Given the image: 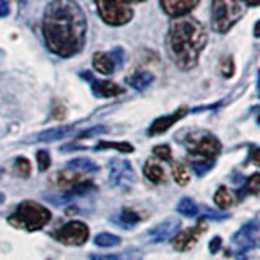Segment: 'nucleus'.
<instances>
[{"label": "nucleus", "instance_id": "f257e3e1", "mask_svg": "<svg viewBox=\"0 0 260 260\" xmlns=\"http://www.w3.org/2000/svg\"><path fill=\"white\" fill-rule=\"evenodd\" d=\"M43 38L52 54L77 55L85 46L86 16L75 0H51L43 13Z\"/></svg>", "mask_w": 260, "mask_h": 260}, {"label": "nucleus", "instance_id": "f03ea898", "mask_svg": "<svg viewBox=\"0 0 260 260\" xmlns=\"http://www.w3.org/2000/svg\"><path fill=\"white\" fill-rule=\"evenodd\" d=\"M207 41V29L199 20L189 15L179 16L169 24L166 36L168 54L181 70H192L199 63Z\"/></svg>", "mask_w": 260, "mask_h": 260}, {"label": "nucleus", "instance_id": "7ed1b4c3", "mask_svg": "<svg viewBox=\"0 0 260 260\" xmlns=\"http://www.w3.org/2000/svg\"><path fill=\"white\" fill-rule=\"evenodd\" d=\"M49 221H51V211L41 203L31 200L21 202L13 213L8 216V223L13 228L29 233L43 230Z\"/></svg>", "mask_w": 260, "mask_h": 260}, {"label": "nucleus", "instance_id": "20e7f679", "mask_svg": "<svg viewBox=\"0 0 260 260\" xmlns=\"http://www.w3.org/2000/svg\"><path fill=\"white\" fill-rule=\"evenodd\" d=\"M246 8L242 0H211V28L228 32L242 18Z\"/></svg>", "mask_w": 260, "mask_h": 260}, {"label": "nucleus", "instance_id": "39448f33", "mask_svg": "<svg viewBox=\"0 0 260 260\" xmlns=\"http://www.w3.org/2000/svg\"><path fill=\"white\" fill-rule=\"evenodd\" d=\"M101 20L109 26H124L134 16L132 0H93Z\"/></svg>", "mask_w": 260, "mask_h": 260}, {"label": "nucleus", "instance_id": "423d86ee", "mask_svg": "<svg viewBox=\"0 0 260 260\" xmlns=\"http://www.w3.org/2000/svg\"><path fill=\"white\" fill-rule=\"evenodd\" d=\"M185 146L195 159H213L221 153V142L208 132L190 134L185 138Z\"/></svg>", "mask_w": 260, "mask_h": 260}, {"label": "nucleus", "instance_id": "0eeeda50", "mask_svg": "<svg viewBox=\"0 0 260 260\" xmlns=\"http://www.w3.org/2000/svg\"><path fill=\"white\" fill-rule=\"evenodd\" d=\"M233 244L242 254H247V250L254 247H260V215L247 221L233 236Z\"/></svg>", "mask_w": 260, "mask_h": 260}, {"label": "nucleus", "instance_id": "6e6552de", "mask_svg": "<svg viewBox=\"0 0 260 260\" xmlns=\"http://www.w3.org/2000/svg\"><path fill=\"white\" fill-rule=\"evenodd\" d=\"M52 238L65 246H83L89 238V230L81 221H70L63 224L60 230H57L52 234Z\"/></svg>", "mask_w": 260, "mask_h": 260}, {"label": "nucleus", "instance_id": "1a4fd4ad", "mask_svg": "<svg viewBox=\"0 0 260 260\" xmlns=\"http://www.w3.org/2000/svg\"><path fill=\"white\" fill-rule=\"evenodd\" d=\"M135 182V174L132 165L128 161L114 158L109 162V184L112 187H119V189L128 190L132 184Z\"/></svg>", "mask_w": 260, "mask_h": 260}, {"label": "nucleus", "instance_id": "9d476101", "mask_svg": "<svg viewBox=\"0 0 260 260\" xmlns=\"http://www.w3.org/2000/svg\"><path fill=\"white\" fill-rule=\"evenodd\" d=\"M207 230V224L203 219H199L197 226L193 228H187V230L179 231L174 238H173V247L179 252H185V250H190L195 242L200 239V236L205 233Z\"/></svg>", "mask_w": 260, "mask_h": 260}, {"label": "nucleus", "instance_id": "9b49d317", "mask_svg": "<svg viewBox=\"0 0 260 260\" xmlns=\"http://www.w3.org/2000/svg\"><path fill=\"white\" fill-rule=\"evenodd\" d=\"M80 77L88 80V83L91 85L94 96H98V98H114V96L124 94V91H125L124 88L119 86L117 83H114V81L94 78L91 72H81Z\"/></svg>", "mask_w": 260, "mask_h": 260}, {"label": "nucleus", "instance_id": "f8f14e48", "mask_svg": "<svg viewBox=\"0 0 260 260\" xmlns=\"http://www.w3.org/2000/svg\"><path fill=\"white\" fill-rule=\"evenodd\" d=\"M187 112H189V109L187 108H179L177 111H174L173 114H168V116H161L158 117L156 120H153V124L150 125L148 128V135L150 137H154V135H161L168 132V130L173 127L176 122H179L182 117L187 116Z\"/></svg>", "mask_w": 260, "mask_h": 260}, {"label": "nucleus", "instance_id": "ddd939ff", "mask_svg": "<svg viewBox=\"0 0 260 260\" xmlns=\"http://www.w3.org/2000/svg\"><path fill=\"white\" fill-rule=\"evenodd\" d=\"M179 230H181V221H179L177 218H169V219H165L162 223H159L158 226H154L148 233V236L153 242H162V241L173 239L179 233Z\"/></svg>", "mask_w": 260, "mask_h": 260}, {"label": "nucleus", "instance_id": "4468645a", "mask_svg": "<svg viewBox=\"0 0 260 260\" xmlns=\"http://www.w3.org/2000/svg\"><path fill=\"white\" fill-rule=\"evenodd\" d=\"M200 0H159L161 8L166 15L179 18V16L189 15L195 7L199 5Z\"/></svg>", "mask_w": 260, "mask_h": 260}, {"label": "nucleus", "instance_id": "2eb2a0df", "mask_svg": "<svg viewBox=\"0 0 260 260\" xmlns=\"http://www.w3.org/2000/svg\"><path fill=\"white\" fill-rule=\"evenodd\" d=\"M93 67L96 72L103 73V75H111L116 70V62L112 60L109 52H96L93 57Z\"/></svg>", "mask_w": 260, "mask_h": 260}, {"label": "nucleus", "instance_id": "dca6fc26", "mask_svg": "<svg viewBox=\"0 0 260 260\" xmlns=\"http://www.w3.org/2000/svg\"><path fill=\"white\" fill-rule=\"evenodd\" d=\"M143 174L153 184H162V182H165V179H166L165 169H162V166L159 165L158 161H154V159H148V161L145 162Z\"/></svg>", "mask_w": 260, "mask_h": 260}, {"label": "nucleus", "instance_id": "f3484780", "mask_svg": "<svg viewBox=\"0 0 260 260\" xmlns=\"http://www.w3.org/2000/svg\"><path fill=\"white\" fill-rule=\"evenodd\" d=\"M75 125H59V127H54V128H49L41 132L39 135H36V142H55V140H60L65 135H69L70 132H73Z\"/></svg>", "mask_w": 260, "mask_h": 260}, {"label": "nucleus", "instance_id": "a211bd4d", "mask_svg": "<svg viewBox=\"0 0 260 260\" xmlns=\"http://www.w3.org/2000/svg\"><path fill=\"white\" fill-rule=\"evenodd\" d=\"M153 80L154 78L150 72L140 70V72H135L134 75H130L127 78V85L132 86L134 89H137V91H145V89L153 83Z\"/></svg>", "mask_w": 260, "mask_h": 260}, {"label": "nucleus", "instance_id": "6ab92c4d", "mask_svg": "<svg viewBox=\"0 0 260 260\" xmlns=\"http://www.w3.org/2000/svg\"><path fill=\"white\" fill-rule=\"evenodd\" d=\"M91 190H94V184L93 182H89V181L88 182L80 181L78 184L70 187L69 190H65V193H62L60 199L55 200V202H69V200L75 199V197H81V195H86V193H89Z\"/></svg>", "mask_w": 260, "mask_h": 260}, {"label": "nucleus", "instance_id": "aec40b11", "mask_svg": "<svg viewBox=\"0 0 260 260\" xmlns=\"http://www.w3.org/2000/svg\"><path fill=\"white\" fill-rule=\"evenodd\" d=\"M52 182L59 187V189H70L75 184L80 182V176L78 174H73L72 169L69 171H60V173H57L52 176Z\"/></svg>", "mask_w": 260, "mask_h": 260}, {"label": "nucleus", "instance_id": "412c9836", "mask_svg": "<svg viewBox=\"0 0 260 260\" xmlns=\"http://www.w3.org/2000/svg\"><path fill=\"white\" fill-rule=\"evenodd\" d=\"M67 168L72 171H80V173H96L100 166L89 158H75L67 162Z\"/></svg>", "mask_w": 260, "mask_h": 260}, {"label": "nucleus", "instance_id": "4be33fe9", "mask_svg": "<svg viewBox=\"0 0 260 260\" xmlns=\"http://www.w3.org/2000/svg\"><path fill=\"white\" fill-rule=\"evenodd\" d=\"M176 210H177V213H181L182 216H187V218H193L199 215V207L195 205V202L189 197H184L179 200Z\"/></svg>", "mask_w": 260, "mask_h": 260}, {"label": "nucleus", "instance_id": "5701e85b", "mask_svg": "<svg viewBox=\"0 0 260 260\" xmlns=\"http://www.w3.org/2000/svg\"><path fill=\"white\" fill-rule=\"evenodd\" d=\"M173 162V177L174 181L179 185H187L190 181V174H189V169H187L185 165L182 162H176V161H171Z\"/></svg>", "mask_w": 260, "mask_h": 260}, {"label": "nucleus", "instance_id": "b1692460", "mask_svg": "<svg viewBox=\"0 0 260 260\" xmlns=\"http://www.w3.org/2000/svg\"><path fill=\"white\" fill-rule=\"evenodd\" d=\"M213 200L216 203V207L221 208V210H228V208L233 205V195H231L230 190H228V187H224V185H221L216 190Z\"/></svg>", "mask_w": 260, "mask_h": 260}, {"label": "nucleus", "instance_id": "393cba45", "mask_svg": "<svg viewBox=\"0 0 260 260\" xmlns=\"http://www.w3.org/2000/svg\"><path fill=\"white\" fill-rule=\"evenodd\" d=\"M117 150L120 153H132L134 151V146L127 143V142H100L94 150Z\"/></svg>", "mask_w": 260, "mask_h": 260}, {"label": "nucleus", "instance_id": "a878e982", "mask_svg": "<svg viewBox=\"0 0 260 260\" xmlns=\"http://www.w3.org/2000/svg\"><path fill=\"white\" fill-rule=\"evenodd\" d=\"M116 221L124 228H134L135 224L140 223V216L132 210H122L120 215H117Z\"/></svg>", "mask_w": 260, "mask_h": 260}, {"label": "nucleus", "instance_id": "bb28decb", "mask_svg": "<svg viewBox=\"0 0 260 260\" xmlns=\"http://www.w3.org/2000/svg\"><path fill=\"white\" fill-rule=\"evenodd\" d=\"M94 244L100 247H112V246L120 244V238L116 234H111V233H101L94 238Z\"/></svg>", "mask_w": 260, "mask_h": 260}, {"label": "nucleus", "instance_id": "cd10ccee", "mask_svg": "<svg viewBox=\"0 0 260 260\" xmlns=\"http://www.w3.org/2000/svg\"><path fill=\"white\" fill-rule=\"evenodd\" d=\"M213 165H215L213 159H192V169L195 171L197 176L207 174L208 171L213 168Z\"/></svg>", "mask_w": 260, "mask_h": 260}, {"label": "nucleus", "instance_id": "c85d7f7f", "mask_svg": "<svg viewBox=\"0 0 260 260\" xmlns=\"http://www.w3.org/2000/svg\"><path fill=\"white\" fill-rule=\"evenodd\" d=\"M15 173L21 176V177H28L31 174V165H29V161L26 158H16L15 159Z\"/></svg>", "mask_w": 260, "mask_h": 260}, {"label": "nucleus", "instance_id": "c756f323", "mask_svg": "<svg viewBox=\"0 0 260 260\" xmlns=\"http://www.w3.org/2000/svg\"><path fill=\"white\" fill-rule=\"evenodd\" d=\"M244 190L250 195H257L260 193V174H252L247 181H246V187H244Z\"/></svg>", "mask_w": 260, "mask_h": 260}, {"label": "nucleus", "instance_id": "7c9ffc66", "mask_svg": "<svg viewBox=\"0 0 260 260\" xmlns=\"http://www.w3.org/2000/svg\"><path fill=\"white\" fill-rule=\"evenodd\" d=\"M153 154L156 158L162 159V161H168V162L173 161V151H171V148H169L168 145H158V146H154V148H153Z\"/></svg>", "mask_w": 260, "mask_h": 260}, {"label": "nucleus", "instance_id": "2f4dec72", "mask_svg": "<svg viewBox=\"0 0 260 260\" xmlns=\"http://www.w3.org/2000/svg\"><path fill=\"white\" fill-rule=\"evenodd\" d=\"M36 159H38V168L41 173H44V171H47L49 166H51V154L46 150H39L36 153Z\"/></svg>", "mask_w": 260, "mask_h": 260}, {"label": "nucleus", "instance_id": "473e14b6", "mask_svg": "<svg viewBox=\"0 0 260 260\" xmlns=\"http://www.w3.org/2000/svg\"><path fill=\"white\" fill-rule=\"evenodd\" d=\"M221 73H223V77H226V78H231L234 75V60H233V57H226V59L223 60Z\"/></svg>", "mask_w": 260, "mask_h": 260}, {"label": "nucleus", "instance_id": "72a5a7b5", "mask_svg": "<svg viewBox=\"0 0 260 260\" xmlns=\"http://www.w3.org/2000/svg\"><path fill=\"white\" fill-rule=\"evenodd\" d=\"M104 132H108V128H106L104 125H94V127L83 130L81 134H78V138H88V137H93V135H98V134H104Z\"/></svg>", "mask_w": 260, "mask_h": 260}, {"label": "nucleus", "instance_id": "f704fd0d", "mask_svg": "<svg viewBox=\"0 0 260 260\" xmlns=\"http://www.w3.org/2000/svg\"><path fill=\"white\" fill-rule=\"evenodd\" d=\"M111 57H112V60L116 62V67L120 69L122 67V63H124V51H122V47H114L112 51L109 52Z\"/></svg>", "mask_w": 260, "mask_h": 260}, {"label": "nucleus", "instance_id": "c9c22d12", "mask_svg": "<svg viewBox=\"0 0 260 260\" xmlns=\"http://www.w3.org/2000/svg\"><path fill=\"white\" fill-rule=\"evenodd\" d=\"M140 258H142V252L138 249H128L119 257V260H140Z\"/></svg>", "mask_w": 260, "mask_h": 260}, {"label": "nucleus", "instance_id": "e433bc0d", "mask_svg": "<svg viewBox=\"0 0 260 260\" xmlns=\"http://www.w3.org/2000/svg\"><path fill=\"white\" fill-rule=\"evenodd\" d=\"M120 254H91L89 260H119Z\"/></svg>", "mask_w": 260, "mask_h": 260}, {"label": "nucleus", "instance_id": "4c0bfd02", "mask_svg": "<svg viewBox=\"0 0 260 260\" xmlns=\"http://www.w3.org/2000/svg\"><path fill=\"white\" fill-rule=\"evenodd\" d=\"M221 238L219 236H215L213 239H211V242H210V252L211 254H215V252H218L219 249H221Z\"/></svg>", "mask_w": 260, "mask_h": 260}, {"label": "nucleus", "instance_id": "58836bf2", "mask_svg": "<svg viewBox=\"0 0 260 260\" xmlns=\"http://www.w3.org/2000/svg\"><path fill=\"white\" fill-rule=\"evenodd\" d=\"M205 216L210 218V219H226L230 218V215H221V213H216V211H211V210H205Z\"/></svg>", "mask_w": 260, "mask_h": 260}, {"label": "nucleus", "instance_id": "ea45409f", "mask_svg": "<svg viewBox=\"0 0 260 260\" xmlns=\"http://www.w3.org/2000/svg\"><path fill=\"white\" fill-rule=\"evenodd\" d=\"M249 158H250L252 162H254V165L260 166V148H255V146H254V148L250 150V156Z\"/></svg>", "mask_w": 260, "mask_h": 260}, {"label": "nucleus", "instance_id": "a19ab883", "mask_svg": "<svg viewBox=\"0 0 260 260\" xmlns=\"http://www.w3.org/2000/svg\"><path fill=\"white\" fill-rule=\"evenodd\" d=\"M8 13H10V7L5 0H0V18H5Z\"/></svg>", "mask_w": 260, "mask_h": 260}, {"label": "nucleus", "instance_id": "79ce46f5", "mask_svg": "<svg viewBox=\"0 0 260 260\" xmlns=\"http://www.w3.org/2000/svg\"><path fill=\"white\" fill-rule=\"evenodd\" d=\"M246 7H260V0H242Z\"/></svg>", "mask_w": 260, "mask_h": 260}, {"label": "nucleus", "instance_id": "37998d69", "mask_svg": "<svg viewBox=\"0 0 260 260\" xmlns=\"http://www.w3.org/2000/svg\"><path fill=\"white\" fill-rule=\"evenodd\" d=\"M254 36L255 38H260V21H257L255 26H254Z\"/></svg>", "mask_w": 260, "mask_h": 260}, {"label": "nucleus", "instance_id": "c03bdc74", "mask_svg": "<svg viewBox=\"0 0 260 260\" xmlns=\"http://www.w3.org/2000/svg\"><path fill=\"white\" fill-rule=\"evenodd\" d=\"M257 96L260 98V70L257 72Z\"/></svg>", "mask_w": 260, "mask_h": 260}, {"label": "nucleus", "instance_id": "a18cd8bd", "mask_svg": "<svg viewBox=\"0 0 260 260\" xmlns=\"http://www.w3.org/2000/svg\"><path fill=\"white\" fill-rule=\"evenodd\" d=\"M236 260H247L246 258V254H242V252H238V254H236Z\"/></svg>", "mask_w": 260, "mask_h": 260}, {"label": "nucleus", "instance_id": "49530a36", "mask_svg": "<svg viewBox=\"0 0 260 260\" xmlns=\"http://www.w3.org/2000/svg\"><path fill=\"white\" fill-rule=\"evenodd\" d=\"M4 200H5V197H4V193H0V203H4Z\"/></svg>", "mask_w": 260, "mask_h": 260}, {"label": "nucleus", "instance_id": "de8ad7c7", "mask_svg": "<svg viewBox=\"0 0 260 260\" xmlns=\"http://www.w3.org/2000/svg\"><path fill=\"white\" fill-rule=\"evenodd\" d=\"M18 2H20V5H21V4H24V2H26V0H18Z\"/></svg>", "mask_w": 260, "mask_h": 260}, {"label": "nucleus", "instance_id": "09e8293b", "mask_svg": "<svg viewBox=\"0 0 260 260\" xmlns=\"http://www.w3.org/2000/svg\"><path fill=\"white\" fill-rule=\"evenodd\" d=\"M134 2H145V0H134Z\"/></svg>", "mask_w": 260, "mask_h": 260}, {"label": "nucleus", "instance_id": "8fccbe9b", "mask_svg": "<svg viewBox=\"0 0 260 260\" xmlns=\"http://www.w3.org/2000/svg\"><path fill=\"white\" fill-rule=\"evenodd\" d=\"M257 122H258V124H260V116H258V119H257Z\"/></svg>", "mask_w": 260, "mask_h": 260}, {"label": "nucleus", "instance_id": "3c124183", "mask_svg": "<svg viewBox=\"0 0 260 260\" xmlns=\"http://www.w3.org/2000/svg\"><path fill=\"white\" fill-rule=\"evenodd\" d=\"M0 176H2V169H0Z\"/></svg>", "mask_w": 260, "mask_h": 260}]
</instances>
